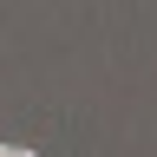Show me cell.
Instances as JSON below:
<instances>
[{
    "instance_id": "cell-1",
    "label": "cell",
    "mask_w": 157,
    "mask_h": 157,
    "mask_svg": "<svg viewBox=\"0 0 157 157\" xmlns=\"http://www.w3.org/2000/svg\"><path fill=\"white\" fill-rule=\"evenodd\" d=\"M7 157H33V151H13V144H7Z\"/></svg>"
},
{
    "instance_id": "cell-2",
    "label": "cell",
    "mask_w": 157,
    "mask_h": 157,
    "mask_svg": "<svg viewBox=\"0 0 157 157\" xmlns=\"http://www.w3.org/2000/svg\"><path fill=\"white\" fill-rule=\"evenodd\" d=\"M0 157H7V144H0Z\"/></svg>"
}]
</instances>
